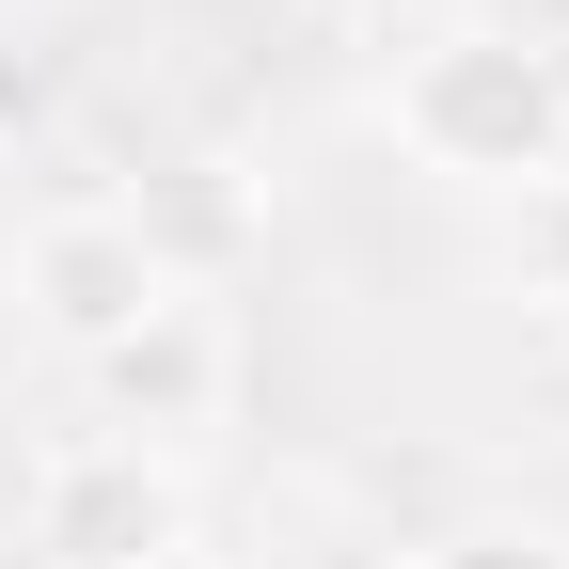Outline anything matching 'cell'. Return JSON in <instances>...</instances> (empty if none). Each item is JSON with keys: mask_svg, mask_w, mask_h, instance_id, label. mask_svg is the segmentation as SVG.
Listing matches in <instances>:
<instances>
[{"mask_svg": "<svg viewBox=\"0 0 569 569\" xmlns=\"http://www.w3.org/2000/svg\"><path fill=\"white\" fill-rule=\"evenodd\" d=\"M111 206H127V238L159 253V284H174V301H222V284L269 253V190H253L238 159H159V174H142V190H111Z\"/></svg>", "mask_w": 569, "mask_h": 569, "instance_id": "5b68a950", "label": "cell"}, {"mask_svg": "<svg viewBox=\"0 0 569 569\" xmlns=\"http://www.w3.org/2000/svg\"><path fill=\"white\" fill-rule=\"evenodd\" d=\"M380 127H396V159H411V174H443V190H490V206H522L538 174H569L553 63H538V32H507V17L411 32V48L380 63Z\"/></svg>", "mask_w": 569, "mask_h": 569, "instance_id": "6da1fadb", "label": "cell"}, {"mask_svg": "<svg viewBox=\"0 0 569 569\" xmlns=\"http://www.w3.org/2000/svg\"><path fill=\"white\" fill-rule=\"evenodd\" d=\"M507 284L569 317V174H538V190L507 206Z\"/></svg>", "mask_w": 569, "mask_h": 569, "instance_id": "8992f818", "label": "cell"}, {"mask_svg": "<svg viewBox=\"0 0 569 569\" xmlns=\"http://www.w3.org/2000/svg\"><path fill=\"white\" fill-rule=\"evenodd\" d=\"M174 284H159V253L127 238V206L111 190H80V206H48V222L17 238V317L63 348V365H96L111 332H142Z\"/></svg>", "mask_w": 569, "mask_h": 569, "instance_id": "277c9868", "label": "cell"}, {"mask_svg": "<svg viewBox=\"0 0 569 569\" xmlns=\"http://www.w3.org/2000/svg\"><path fill=\"white\" fill-rule=\"evenodd\" d=\"M380 17H411V32H459V17H490V0H380Z\"/></svg>", "mask_w": 569, "mask_h": 569, "instance_id": "ba28073f", "label": "cell"}, {"mask_svg": "<svg viewBox=\"0 0 569 569\" xmlns=\"http://www.w3.org/2000/svg\"><path fill=\"white\" fill-rule=\"evenodd\" d=\"M96 427L111 443H142V459H174V443H206V427H238V380H253V332L222 317V301H159L142 332H111L96 348Z\"/></svg>", "mask_w": 569, "mask_h": 569, "instance_id": "3957f363", "label": "cell"}, {"mask_svg": "<svg viewBox=\"0 0 569 569\" xmlns=\"http://www.w3.org/2000/svg\"><path fill=\"white\" fill-rule=\"evenodd\" d=\"M538 63H553V111H569V32H538Z\"/></svg>", "mask_w": 569, "mask_h": 569, "instance_id": "9c48e42d", "label": "cell"}, {"mask_svg": "<svg viewBox=\"0 0 569 569\" xmlns=\"http://www.w3.org/2000/svg\"><path fill=\"white\" fill-rule=\"evenodd\" d=\"M190 553V475L80 427L32 459V569H174Z\"/></svg>", "mask_w": 569, "mask_h": 569, "instance_id": "7a4b0ae2", "label": "cell"}, {"mask_svg": "<svg viewBox=\"0 0 569 569\" xmlns=\"http://www.w3.org/2000/svg\"><path fill=\"white\" fill-rule=\"evenodd\" d=\"M396 569H569L553 522H443V538H411Z\"/></svg>", "mask_w": 569, "mask_h": 569, "instance_id": "52a82bcc", "label": "cell"}, {"mask_svg": "<svg viewBox=\"0 0 569 569\" xmlns=\"http://www.w3.org/2000/svg\"><path fill=\"white\" fill-rule=\"evenodd\" d=\"M301 17H348V0H301Z\"/></svg>", "mask_w": 569, "mask_h": 569, "instance_id": "8fae6325", "label": "cell"}, {"mask_svg": "<svg viewBox=\"0 0 569 569\" xmlns=\"http://www.w3.org/2000/svg\"><path fill=\"white\" fill-rule=\"evenodd\" d=\"M174 569H238V553H174Z\"/></svg>", "mask_w": 569, "mask_h": 569, "instance_id": "30bf717a", "label": "cell"}]
</instances>
